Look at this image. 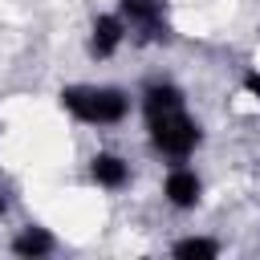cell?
<instances>
[{"instance_id":"2","label":"cell","mask_w":260,"mask_h":260,"mask_svg":"<svg viewBox=\"0 0 260 260\" xmlns=\"http://www.w3.org/2000/svg\"><path fill=\"white\" fill-rule=\"evenodd\" d=\"M150 122V142L162 150V154H191L199 146V126L183 114V110H171V114H158V118H146Z\"/></svg>"},{"instance_id":"7","label":"cell","mask_w":260,"mask_h":260,"mask_svg":"<svg viewBox=\"0 0 260 260\" xmlns=\"http://www.w3.org/2000/svg\"><path fill=\"white\" fill-rule=\"evenodd\" d=\"M89 175H93L102 187H122V183L130 179V171H126V162H122L118 154H93Z\"/></svg>"},{"instance_id":"1","label":"cell","mask_w":260,"mask_h":260,"mask_svg":"<svg viewBox=\"0 0 260 260\" xmlns=\"http://www.w3.org/2000/svg\"><path fill=\"white\" fill-rule=\"evenodd\" d=\"M61 106L81 122L114 126V122L126 118L130 98L122 89H114V85H69V89H61Z\"/></svg>"},{"instance_id":"8","label":"cell","mask_w":260,"mask_h":260,"mask_svg":"<svg viewBox=\"0 0 260 260\" xmlns=\"http://www.w3.org/2000/svg\"><path fill=\"white\" fill-rule=\"evenodd\" d=\"M12 252L16 256H49L53 252V236L45 228H24L16 240H12Z\"/></svg>"},{"instance_id":"4","label":"cell","mask_w":260,"mask_h":260,"mask_svg":"<svg viewBox=\"0 0 260 260\" xmlns=\"http://www.w3.org/2000/svg\"><path fill=\"white\" fill-rule=\"evenodd\" d=\"M126 37V20L122 16H98L93 20V32H89V53L93 57H110Z\"/></svg>"},{"instance_id":"10","label":"cell","mask_w":260,"mask_h":260,"mask_svg":"<svg viewBox=\"0 0 260 260\" xmlns=\"http://www.w3.org/2000/svg\"><path fill=\"white\" fill-rule=\"evenodd\" d=\"M244 89H248V93L260 102V73H248V77H244Z\"/></svg>"},{"instance_id":"3","label":"cell","mask_w":260,"mask_h":260,"mask_svg":"<svg viewBox=\"0 0 260 260\" xmlns=\"http://www.w3.org/2000/svg\"><path fill=\"white\" fill-rule=\"evenodd\" d=\"M118 16L126 20V28H134V41L150 45L167 37V16H162V0H122Z\"/></svg>"},{"instance_id":"5","label":"cell","mask_w":260,"mask_h":260,"mask_svg":"<svg viewBox=\"0 0 260 260\" xmlns=\"http://www.w3.org/2000/svg\"><path fill=\"white\" fill-rule=\"evenodd\" d=\"M142 110H146V118L183 110V93H179V85H171V81H154V85H146V93H142Z\"/></svg>"},{"instance_id":"11","label":"cell","mask_w":260,"mask_h":260,"mask_svg":"<svg viewBox=\"0 0 260 260\" xmlns=\"http://www.w3.org/2000/svg\"><path fill=\"white\" fill-rule=\"evenodd\" d=\"M0 215H4V195H0Z\"/></svg>"},{"instance_id":"6","label":"cell","mask_w":260,"mask_h":260,"mask_svg":"<svg viewBox=\"0 0 260 260\" xmlns=\"http://www.w3.org/2000/svg\"><path fill=\"white\" fill-rule=\"evenodd\" d=\"M162 195L175 207H195L199 203V179H195V171H171L167 183H162Z\"/></svg>"},{"instance_id":"9","label":"cell","mask_w":260,"mask_h":260,"mask_svg":"<svg viewBox=\"0 0 260 260\" xmlns=\"http://www.w3.org/2000/svg\"><path fill=\"white\" fill-rule=\"evenodd\" d=\"M175 256L179 260H211V256H219V244L215 240H179L175 244Z\"/></svg>"}]
</instances>
